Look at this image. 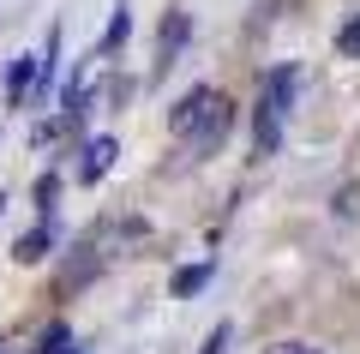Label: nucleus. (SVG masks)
I'll list each match as a JSON object with an SVG mask.
<instances>
[{"label": "nucleus", "instance_id": "obj_2", "mask_svg": "<svg viewBox=\"0 0 360 354\" xmlns=\"http://www.w3.org/2000/svg\"><path fill=\"white\" fill-rule=\"evenodd\" d=\"M96 277H103V246H96V241H78V246H66L54 289H60V294H78V289H90Z\"/></svg>", "mask_w": 360, "mask_h": 354}, {"label": "nucleus", "instance_id": "obj_12", "mask_svg": "<svg viewBox=\"0 0 360 354\" xmlns=\"http://www.w3.org/2000/svg\"><path fill=\"white\" fill-rule=\"evenodd\" d=\"M30 198H37V216H60V175L49 168V175L37 180V192H30Z\"/></svg>", "mask_w": 360, "mask_h": 354}, {"label": "nucleus", "instance_id": "obj_5", "mask_svg": "<svg viewBox=\"0 0 360 354\" xmlns=\"http://www.w3.org/2000/svg\"><path fill=\"white\" fill-rule=\"evenodd\" d=\"M258 96H264L270 108H276V114L288 120V108H295V96H300V66H295V61L270 66V72H264V90H258Z\"/></svg>", "mask_w": 360, "mask_h": 354}, {"label": "nucleus", "instance_id": "obj_16", "mask_svg": "<svg viewBox=\"0 0 360 354\" xmlns=\"http://www.w3.org/2000/svg\"><path fill=\"white\" fill-rule=\"evenodd\" d=\"M264 354H319V348H307V342H276V348H264Z\"/></svg>", "mask_w": 360, "mask_h": 354}, {"label": "nucleus", "instance_id": "obj_3", "mask_svg": "<svg viewBox=\"0 0 360 354\" xmlns=\"http://www.w3.org/2000/svg\"><path fill=\"white\" fill-rule=\"evenodd\" d=\"M115 163H120V139H108V132H103V139H84V151H78V168H72V180H78V187H96V180H103Z\"/></svg>", "mask_w": 360, "mask_h": 354}, {"label": "nucleus", "instance_id": "obj_7", "mask_svg": "<svg viewBox=\"0 0 360 354\" xmlns=\"http://www.w3.org/2000/svg\"><path fill=\"white\" fill-rule=\"evenodd\" d=\"M283 127H288V120L258 96V120H252V151H258V163H270V156L283 151Z\"/></svg>", "mask_w": 360, "mask_h": 354}, {"label": "nucleus", "instance_id": "obj_14", "mask_svg": "<svg viewBox=\"0 0 360 354\" xmlns=\"http://www.w3.org/2000/svg\"><path fill=\"white\" fill-rule=\"evenodd\" d=\"M336 54H342V61H360V13L336 30Z\"/></svg>", "mask_w": 360, "mask_h": 354}, {"label": "nucleus", "instance_id": "obj_6", "mask_svg": "<svg viewBox=\"0 0 360 354\" xmlns=\"http://www.w3.org/2000/svg\"><path fill=\"white\" fill-rule=\"evenodd\" d=\"M186 42H193V13H168L162 18V30H156V54H162V72L168 66H180V54H186Z\"/></svg>", "mask_w": 360, "mask_h": 354}, {"label": "nucleus", "instance_id": "obj_10", "mask_svg": "<svg viewBox=\"0 0 360 354\" xmlns=\"http://www.w3.org/2000/svg\"><path fill=\"white\" fill-rule=\"evenodd\" d=\"M210 96H217V90H210V84H198V90H186V96H180L174 108H168V132H174V139H180V132H186V127H193V120H198V108H205Z\"/></svg>", "mask_w": 360, "mask_h": 354}, {"label": "nucleus", "instance_id": "obj_11", "mask_svg": "<svg viewBox=\"0 0 360 354\" xmlns=\"http://www.w3.org/2000/svg\"><path fill=\"white\" fill-rule=\"evenodd\" d=\"M127 37H132V13H127V0H120L115 18H108V30H103V42H96V61H103V54H115Z\"/></svg>", "mask_w": 360, "mask_h": 354}, {"label": "nucleus", "instance_id": "obj_1", "mask_svg": "<svg viewBox=\"0 0 360 354\" xmlns=\"http://www.w3.org/2000/svg\"><path fill=\"white\" fill-rule=\"evenodd\" d=\"M229 132H234V102L217 90V96L198 108V120L180 132V151H186V163H205V156H217L222 144H229Z\"/></svg>", "mask_w": 360, "mask_h": 354}, {"label": "nucleus", "instance_id": "obj_15", "mask_svg": "<svg viewBox=\"0 0 360 354\" xmlns=\"http://www.w3.org/2000/svg\"><path fill=\"white\" fill-rule=\"evenodd\" d=\"M229 342H234V324H217V330L205 336V348H198V354H229Z\"/></svg>", "mask_w": 360, "mask_h": 354}, {"label": "nucleus", "instance_id": "obj_13", "mask_svg": "<svg viewBox=\"0 0 360 354\" xmlns=\"http://www.w3.org/2000/svg\"><path fill=\"white\" fill-rule=\"evenodd\" d=\"M66 342H72V324H49L37 342H30V354H60Z\"/></svg>", "mask_w": 360, "mask_h": 354}, {"label": "nucleus", "instance_id": "obj_9", "mask_svg": "<svg viewBox=\"0 0 360 354\" xmlns=\"http://www.w3.org/2000/svg\"><path fill=\"white\" fill-rule=\"evenodd\" d=\"M210 282H217V258H198V265L174 270V301H198Z\"/></svg>", "mask_w": 360, "mask_h": 354}, {"label": "nucleus", "instance_id": "obj_8", "mask_svg": "<svg viewBox=\"0 0 360 354\" xmlns=\"http://www.w3.org/2000/svg\"><path fill=\"white\" fill-rule=\"evenodd\" d=\"M30 90H37V54H18V61L6 66V108H25Z\"/></svg>", "mask_w": 360, "mask_h": 354}, {"label": "nucleus", "instance_id": "obj_17", "mask_svg": "<svg viewBox=\"0 0 360 354\" xmlns=\"http://www.w3.org/2000/svg\"><path fill=\"white\" fill-rule=\"evenodd\" d=\"M60 354H84V348H78V336H72V342H66V348H60Z\"/></svg>", "mask_w": 360, "mask_h": 354}, {"label": "nucleus", "instance_id": "obj_4", "mask_svg": "<svg viewBox=\"0 0 360 354\" xmlns=\"http://www.w3.org/2000/svg\"><path fill=\"white\" fill-rule=\"evenodd\" d=\"M54 246H60V216H37V228L13 241V258H18V265H42Z\"/></svg>", "mask_w": 360, "mask_h": 354}]
</instances>
